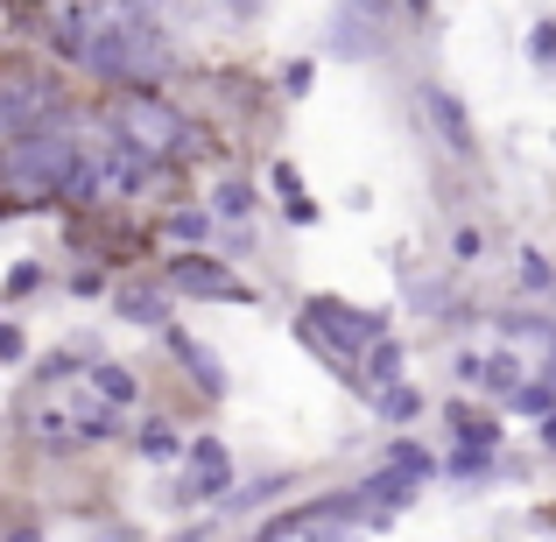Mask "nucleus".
I'll return each mask as SVG.
<instances>
[{
    "instance_id": "nucleus-37",
    "label": "nucleus",
    "mask_w": 556,
    "mask_h": 542,
    "mask_svg": "<svg viewBox=\"0 0 556 542\" xmlns=\"http://www.w3.org/2000/svg\"><path fill=\"white\" fill-rule=\"evenodd\" d=\"M543 380H556V339H549V366H543Z\"/></svg>"
},
{
    "instance_id": "nucleus-17",
    "label": "nucleus",
    "mask_w": 556,
    "mask_h": 542,
    "mask_svg": "<svg viewBox=\"0 0 556 542\" xmlns=\"http://www.w3.org/2000/svg\"><path fill=\"white\" fill-rule=\"evenodd\" d=\"M388 22L380 8H345L339 22H331V42H339V56H374L380 42H374V28Z\"/></svg>"
},
{
    "instance_id": "nucleus-24",
    "label": "nucleus",
    "mask_w": 556,
    "mask_h": 542,
    "mask_svg": "<svg viewBox=\"0 0 556 542\" xmlns=\"http://www.w3.org/2000/svg\"><path fill=\"white\" fill-rule=\"evenodd\" d=\"M493 472H501V451H465V444L444 451V479L451 487H472V479H493Z\"/></svg>"
},
{
    "instance_id": "nucleus-23",
    "label": "nucleus",
    "mask_w": 556,
    "mask_h": 542,
    "mask_svg": "<svg viewBox=\"0 0 556 542\" xmlns=\"http://www.w3.org/2000/svg\"><path fill=\"white\" fill-rule=\"evenodd\" d=\"M515 289L521 297H556V261L543 254V247H521L515 254Z\"/></svg>"
},
{
    "instance_id": "nucleus-20",
    "label": "nucleus",
    "mask_w": 556,
    "mask_h": 542,
    "mask_svg": "<svg viewBox=\"0 0 556 542\" xmlns=\"http://www.w3.org/2000/svg\"><path fill=\"white\" fill-rule=\"evenodd\" d=\"M367 408H374L380 423H394V430L408 437V423H416V416H422V408H430V402H422V388H408V380H402V388H380Z\"/></svg>"
},
{
    "instance_id": "nucleus-26",
    "label": "nucleus",
    "mask_w": 556,
    "mask_h": 542,
    "mask_svg": "<svg viewBox=\"0 0 556 542\" xmlns=\"http://www.w3.org/2000/svg\"><path fill=\"white\" fill-rule=\"evenodd\" d=\"M42 282H50V268H42V261H14V268H8V289H0V297H8V303L42 297Z\"/></svg>"
},
{
    "instance_id": "nucleus-25",
    "label": "nucleus",
    "mask_w": 556,
    "mask_h": 542,
    "mask_svg": "<svg viewBox=\"0 0 556 542\" xmlns=\"http://www.w3.org/2000/svg\"><path fill=\"white\" fill-rule=\"evenodd\" d=\"M507 416H529V423H549V416H556V380H543V374H535L529 388H521L515 402H507Z\"/></svg>"
},
{
    "instance_id": "nucleus-31",
    "label": "nucleus",
    "mask_w": 556,
    "mask_h": 542,
    "mask_svg": "<svg viewBox=\"0 0 556 542\" xmlns=\"http://www.w3.org/2000/svg\"><path fill=\"white\" fill-rule=\"evenodd\" d=\"M28 360V331L22 325H0V366H22Z\"/></svg>"
},
{
    "instance_id": "nucleus-8",
    "label": "nucleus",
    "mask_w": 556,
    "mask_h": 542,
    "mask_svg": "<svg viewBox=\"0 0 556 542\" xmlns=\"http://www.w3.org/2000/svg\"><path fill=\"white\" fill-rule=\"evenodd\" d=\"M416 106H422V121H430V135H437V141L451 149V163H458V169H479V163H486V141H479L472 113H465V99L451 92V85L422 78V85H416Z\"/></svg>"
},
{
    "instance_id": "nucleus-35",
    "label": "nucleus",
    "mask_w": 556,
    "mask_h": 542,
    "mask_svg": "<svg viewBox=\"0 0 556 542\" xmlns=\"http://www.w3.org/2000/svg\"><path fill=\"white\" fill-rule=\"evenodd\" d=\"M0 542H42V521H14V529H0Z\"/></svg>"
},
{
    "instance_id": "nucleus-19",
    "label": "nucleus",
    "mask_w": 556,
    "mask_h": 542,
    "mask_svg": "<svg viewBox=\"0 0 556 542\" xmlns=\"http://www.w3.org/2000/svg\"><path fill=\"white\" fill-rule=\"evenodd\" d=\"M529 380H535V374H529V366H521L515 353H486V380H479V388H486L493 402L507 408V402H515L521 388H529Z\"/></svg>"
},
{
    "instance_id": "nucleus-5",
    "label": "nucleus",
    "mask_w": 556,
    "mask_h": 542,
    "mask_svg": "<svg viewBox=\"0 0 556 542\" xmlns=\"http://www.w3.org/2000/svg\"><path fill=\"white\" fill-rule=\"evenodd\" d=\"M42 127H78V99L42 56H0V149L42 135Z\"/></svg>"
},
{
    "instance_id": "nucleus-1",
    "label": "nucleus",
    "mask_w": 556,
    "mask_h": 542,
    "mask_svg": "<svg viewBox=\"0 0 556 542\" xmlns=\"http://www.w3.org/2000/svg\"><path fill=\"white\" fill-rule=\"evenodd\" d=\"M85 78L99 92H163L177 78V42L155 8H99V36L85 50Z\"/></svg>"
},
{
    "instance_id": "nucleus-9",
    "label": "nucleus",
    "mask_w": 556,
    "mask_h": 542,
    "mask_svg": "<svg viewBox=\"0 0 556 542\" xmlns=\"http://www.w3.org/2000/svg\"><path fill=\"white\" fill-rule=\"evenodd\" d=\"M113 317H121V325H135V331H155V339H163L169 325H177V317H169V289L155 282V275H113Z\"/></svg>"
},
{
    "instance_id": "nucleus-29",
    "label": "nucleus",
    "mask_w": 556,
    "mask_h": 542,
    "mask_svg": "<svg viewBox=\"0 0 556 542\" xmlns=\"http://www.w3.org/2000/svg\"><path fill=\"white\" fill-rule=\"evenodd\" d=\"M529 56H535V71H556V14H543V22H535Z\"/></svg>"
},
{
    "instance_id": "nucleus-2",
    "label": "nucleus",
    "mask_w": 556,
    "mask_h": 542,
    "mask_svg": "<svg viewBox=\"0 0 556 542\" xmlns=\"http://www.w3.org/2000/svg\"><path fill=\"white\" fill-rule=\"evenodd\" d=\"M99 127L113 149L141 155L155 169H190V155L212 149L204 121H190V106H177L169 92H99Z\"/></svg>"
},
{
    "instance_id": "nucleus-30",
    "label": "nucleus",
    "mask_w": 556,
    "mask_h": 542,
    "mask_svg": "<svg viewBox=\"0 0 556 542\" xmlns=\"http://www.w3.org/2000/svg\"><path fill=\"white\" fill-rule=\"evenodd\" d=\"M311 85H317V64H311V56L282 64V92H289V99H311Z\"/></svg>"
},
{
    "instance_id": "nucleus-7",
    "label": "nucleus",
    "mask_w": 556,
    "mask_h": 542,
    "mask_svg": "<svg viewBox=\"0 0 556 542\" xmlns=\"http://www.w3.org/2000/svg\"><path fill=\"white\" fill-rule=\"evenodd\" d=\"M155 282H163L169 297H198V303H261V289L218 254H163Z\"/></svg>"
},
{
    "instance_id": "nucleus-34",
    "label": "nucleus",
    "mask_w": 556,
    "mask_h": 542,
    "mask_svg": "<svg viewBox=\"0 0 556 542\" xmlns=\"http://www.w3.org/2000/svg\"><path fill=\"white\" fill-rule=\"evenodd\" d=\"M282 218H289V226H317L325 212H317V198H296V204H282Z\"/></svg>"
},
{
    "instance_id": "nucleus-18",
    "label": "nucleus",
    "mask_w": 556,
    "mask_h": 542,
    "mask_svg": "<svg viewBox=\"0 0 556 542\" xmlns=\"http://www.w3.org/2000/svg\"><path fill=\"white\" fill-rule=\"evenodd\" d=\"M402 366H408V345H402V339L388 331V339H380L374 353L359 360V380H367L374 394H380V388H402Z\"/></svg>"
},
{
    "instance_id": "nucleus-6",
    "label": "nucleus",
    "mask_w": 556,
    "mask_h": 542,
    "mask_svg": "<svg viewBox=\"0 0 556 542\" xmlns=\"http://www.w3.org/2000/svg\"><path fill=\"white\" fill-rule=\"evenodd\" d=\"M226 501H232V451L218 430H198L184 451V472L163 493V507L169 515H198V507H226Z\"/></svg>"
},
{
    "instance_id": "nucleus-13",
    "label": "nucleus",
    "mask_w": 556,
    "mask_h": 542,
    "mask_svg": "<svg viewBox=\"0 0 556 542\" xmlns=\"http://www.w3.org/2000/svg\"><path fill=\"white\" fill-rule=\"evenodd\" d=\"M444 430H451V444H465V451H501L507 423L493 416V408H472V402H444Z\"/></svg>"
},
{
    "instance_id": "nucleus-36",
    "label": "nucleus",
    "mask_w": 556,
    "mask_h": 542,
    "mask_svg": "<svg viewBox=\"0 0 556 542\" xmlns=\"http://www.w3.org/2000/svg\"><path fill=\"white\" fill-rule=\"evenodd\" d=\"M543 451H549V458H556V416L543 423Z\"/></svg>"
},
{
    "instance_id": "nucleus-11",
    "label": "nucleus",
    "mask_w": 556,
    "mask_h": 542,
    "mask_svg": "<svg viewBox=\"0 0 556 542\" xmlns=\"http://www.w3.org/2000/svg\"><path fill=\"white\" fill-rule=\"evenodd\" d=\"M155 232L169 240V254H212V247H218L212 204H169V212L155 218Z\"/></svg>"
},
{
    "instance_id": "nucleus-21",
    "label": "nucleus",
    "mask_w": 556,
    "mask_h": 542,
    "mask_svg": "<svg viewBox=\"0 0 556 542\" xmlns=\"http://www.w3.org/2000/svg\"><path fill=\"white\" fill-rule=\"evenodd\" d=\"M493 325H501V345H549L556 339V317H543V311H501Z\"/></svg>"
},
{
    "instance_id": "nucleus-28",
    "label": "nucleus",
    "mask_w": 556,
    "mask_h": 542,
    "mask_svg": "<svg viewBox=\"0 0 556 542\" xmlns=\"http://www.w3.org/2000/svg\"><path fill=\"white\" fill-rule=\"evenodd\" d=\"M71 297H78V303H99V297H113V282H106V268H71Z\"/></svg>"
},
{
    "instance_id": "nucleus-32",
    "label": "nucleus",
    "mask_w": 556,
    "mask_h": 542,
    "mask_svg": "<svg viewBox=\"0 0 556 542\" xmlns=\"http://www.w3.org/2000/svg\"><path fill=\"white\" fill-rule=\"evenodd\" d=\"M479 247H486V232H479L472 218H465V226L451 232V254H458V261H479Z\"/></svg>"
},
{
    "instance_id": "nucleus-27",
    "label": "nucleus",
    "mask_w": 556,
    "mask_h": 542,
    "mask_svg": "<svg viewBox=\"0 0 556 542\" xmlns=\"http://www.w3.org/2000/svg\"><path fill=\"white\" fill-rule=\"evenodd\" d=\"M268 190H275V198H282V204L311 198V190H303V169H296V163H282V155H275V163H268Z\"/></svg>"
},
{
    "instance_id": "nucleus-16",
    "label": "nucleus",
    "mask_w": 556,
    "mask_h": 542,
    "mask_svg": "<svg viewBox=\"0 0 556 542\" xmlns=\"http://www.w3.org/2000/svg\"><path fill=\"white\" fill-rule=\"evenodd\" d=\"M212 218H218V226H254V218H261V190H254V177L226 169V177L212 184Z\"/></svg>"
},
{
    "instance_id": "nucleus-3",
    "label": "nucleus",
    "mask_w": 556,
    "mask_h": 542,
    "mask_svg": "<svg viewBox=\"0 0 556 542\" xmlns=\"http://www.w3.org/2000/svg\"><path fill=\"white\" fill-rule=\"evenodd\" d=\"M85 155L92 149H85L78 127H42V135L0 149V218H28V212L64 204V190H71Z\"/></svg>"
},
{
    "instance_id": "nucleus-33",
    "label": "nucleus",
    "mask_w": 556,
    "mask_h": 542,
    "mask_svg": "<svg viewBox=\"0 0 556 542\" xmlns=\"http://www.w3.org/2000/svg\"><path fill=\"white\" fill-rule=\"evenodd\" d=\"M451 374H458V380H472V388H479V380H486V353H458V360H451Z\"/></svg>"
},
{
    "instance_id": "nucleus-22",
    "label": "nucleus",
    "mask_w": 556,
    "mask_h": 542,
    "mask_svg": "<svg viewBox=\"0 0 556 542\" xmlns=\"http://www.w3.org/2000/svg\"><path fill=\"white\" fill-rule=\"evenodd\" d=\"M289 487H296V472H261L254 487H232V501L218 507V515H261V507H268L275 493H289Z\"/></svg>"
},
{
    "instance_id": "nucleus-14",
    "label": "nucleus",
    "mask_w": 556,
    "mask_h": 542,
    "mask_svg": "<svg viewBox=\"0 0 556 542\" xmlns=\"http://www.w3.org/2000/svg\"><path fill=\"white\" fill-rule=\"evenodd\" d=\"M127 444H135V458H141V465H184L190 437L177 430V416H141Z\"/></svg>"
},
{
    "instance_id": "nucleus-4",
    "label": "nucleus",
    "mask_w": 556,
    "mask_h": 542,
    "mask_svg": "<svg viewBox=\"0 0 556 542\" xmlns=\"http://www.w3.org/2000/svg\"><path fill=\"white\" fill-rule=\"evenodd\" d=\"M296 339L325 360V374L345 380V394L374 402V388L359 380V360L388 339V311H367V303H345V297H303L296 303Z\"/></svg>"
},
{
    "instance_id": "nucleus-12",
    "label": "nucleus",
    "mask_w": 556,
    "mask_h": 542,
    "mask_svg": "<svg viewBox=\"0 0 556 542\" xmlns=\"http://www.w3.org/2000/svg\"><path fill=\"white\" fill-rule=\"evenodd\" d=\"M85 394H92L99 408H113V416H127V408L141 402V374L127 360H99L92 374H85Z\"/></svg>"
},
{
    "instance_id": "nucleus-15",
    "label": "nucleus",
    "mask_w": 556,
    "mask_h": 542,
    "mask_svg": "<svg viewBox=\"0 0 556 542\" xmlns=\"http://www.w3.org/2000/svg\"><path fill=\"white\" fill-rule=\"evenodd\" d=\"M380 472H394V479H408V487H430V479H444V458H437L422 437H394L388 451H380Z\"/></svg>"
},
{
    "instance_id": "nucleus-10",
    "label": "nucleus",
    "mask_w": 556,
    "mask_h": 542,
    "mask_svg": "<svg viewBox=\"0 0 556 542\" xmlns=\"http://www.w3.org/2000/svg\"><path fill=\"white\" fill-rule=\"evenodd\" d=\"M163 353L184 366V380H190V388H198V402H226L232 374H226V360H218V353H212V345H204V339H190L184 325H169V331H163Z\"/></svg>"
}]
</instances>
